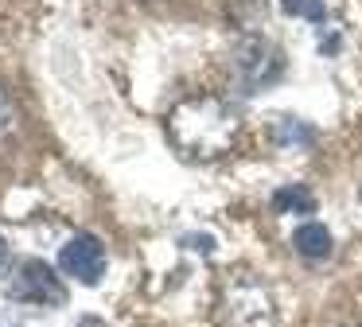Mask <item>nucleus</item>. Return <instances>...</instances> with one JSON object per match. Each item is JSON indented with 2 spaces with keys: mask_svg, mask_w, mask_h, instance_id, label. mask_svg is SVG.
<instances>
[{
  "mask_svg": "<svg viewBox=\"0 0 362 327\" xmlns=\"http://www.w3.org/2000/svg\"><path fill=\"white\" fill-rule=\"evenodd\" d=\"M242 117L222 98H187L168 113V137L187 160L211 164L238 144Z\"/></svg>",
  "mask_w": 362,
  "mask_h": 327,
  "instance_id": "f257e3e1",
  "label": "nucleus"
},
{
  "mask_svg": "<svg viewBox=\"0 0 362 327\" xmlns=\"http://www.w3.org/2000/svg\"><path fill=\"white\" fill-rule=\"evenodd\" d=\"M273 323H276V304L257 277L238 272L222 285L218 327H273Z\"/></svg>",
  "mask_w": 362,
  "mask_h": 327,
  "instance_id": "f03ea898",
  "label": "nucleus"
},
{
  "mask_svg": "<svg viewBox=\"0 0 362 327\" xmlns=\"http://www.w3.org/2000/svg\"><path fill=\"white\" fill-rule=\"evenodd\" d=\"M234 70H238L245 90L257 93V90H269V86L284 74V54L276 43H269V39H261V35H250V39H242L238 51H234Z\"/></svg>",
  "mask_w": 362,
  "mask_h": 327,
  "instance_id": "7ed1b4c3",
  "label": "nucleus"
},
{
  "mask_svg": "<svg viewBox=\"0 0 362 327\" xmlns=\"http://www.w3.org/2000/svg\"><path fill=\"white\" fill-rule=\"evenodd\" d=\"M4 292H8L16 304H43V308H59V304H66L63 280H59L55 269H51L47 261H40V257L20 261L16 272L8 277V288H4Z\"/></svg>",
  "mask_w": 362,
  "mask_h": 327,
  "instance_id": "20e7f679",
  "label": "nucleus"
},
{
  "mask_svg": "<svg viewBox=\"0 0 362 327\" xmlns=\"http://www.w3.org/2000/svg\"><path fill=\"white\" fill-rule=\"evenodd\" d=\"M59 269L66 277L82 280V285H98L105 277V246L94 238V234H78L63 246L59 253Z\"/></svg>",
  "mask_w": 362,
  "mask_h": 327,
  "instance_id": "39448f33",
  "label": "nucleus"
},
{
  "mask_svg": "<svg viewBox=\"0 0 362 327\" xmlns=\"http://www.w3.org/2000/svg\"><path fill=\"white\" fill-rule=\"evenodd\" d=\"M331 230L323 222H304L292 230V249H296L304 261H327L331 257Z\"/></svg>",
  "mask_w": 362,
  "mask_h": 327,
  "instance_id": "423d86ee",
  "label": "nucleus"
},
{
  "mask_svg": "<svg viewBox=\"0 0 362 327\" xmlns=\"http://www.w3.org/2000/svg\"><path fill=\"white\" fill-rule=\"evenodd\" d=\"M269 137H273L281 148H312L315 129L308 121H300V117H281L276 113L273 121H269Z\"/></svg>",
  "mask_w": 362,
  "mask_h": 327,
  "instance_id": "0eeeda50",
  "label": "nucleus"
},
{
  "mask_svg": "<svg viewBox=\"0 0 362 327\" xmlns=\"http://www.w3.org/2000/svg\"><path fill=\"white\" fill-rule=\"evenodd\" d=\"M273 210L276 214H315V195L304 183H288L281 191H273Z\"/></svg>",
  "mask_w": 362,
  "mask_h": 327,
  "instance_id": "6e6552de",
  "label": "nucleus"
},
{
  "mask_svg": "<svg viewBox=\"0 0 362 327\" xmlns=\"http://www.w3.org/2000/svg\"><path fill=\"white\" fill-rule=\"evenodd\" d=\"M281 8L288 16H300V20H312V23L327 20V0H281Z\"/></svg>",
  "mask_w": 362,
  "mask_h": 327,
  "instance_id": "1a4fd4ad",
  "label": "nucleus"
},
{
  "mask_svg": "<svg viewBox=\"0 0 362 327\" xmlns=\"http://www.w3.org/2000/svg\"><path fill=\"white\" fill-rule=\"evenodd\" d=\"M183 246H191V249H199V253H211V249H214V238H211V234H183Z\"/></svg>",
  "mask_w": 362,
  "mask_h": 327,
  "instance_id": "9d476101",
  "label": "nucleus"
},
{
  "mask_svg": "<svg viewBox=\"0 0 362 327\" xmlns=\"http://www.w3.org/2000/svg\"><path fill=\"white\" fill-rule=\"evenodd\" d=\"M8 129H12V105L4 98V90H0V132H8Z\"/></svg>",
  "mask_w": 362,
  "mask_h": 327,
  "instance_id": "9b49d317",
  "label": "nucleus"
},
{
  "mask_svg": "<svg viewBox=\"0 0 362 327\" xmlns=\"http://www.w3.org/2000/svg\"><path fill=\"white\" fill-rule=\"evenodd\" d=\"M78 327H105L102 319H94V316H86V319H78Z\"/></svg>",
  "mask_w": 362,
  "mask_h": 327,
  "instance_id": "f8f14e48",
  "label": "nucleus"
},
{
  "mask_svg": "<svg viewBox=\"0 0 362 327\" xmlns=\"http://www.w3.org/2000/svg\"><path fill=\"white\" fill-rule=\"evenodd\" d=\"M4 261H8V241L0 238V265H4Z\"/></svg>",
  "mask_w": 362,
  "mask_h": 327,
  "instance_id": "ddd939ff",
  "label": "nucleus"
},
{
  "mask_svg": "<svg viewBox=\"0 0 362 327\" xmlns=\"http://www.w3.org/2000/svg\"><path fill=\"white\" fill-rule=\"evenodd\" d=\"M358 199H362V195H358Z\"/></svg>",
  "mask_w": 362,
  "mask_h": 327,
  "instance_id": "4468645a",
  "label": "nucleus"
}]
</instances>
